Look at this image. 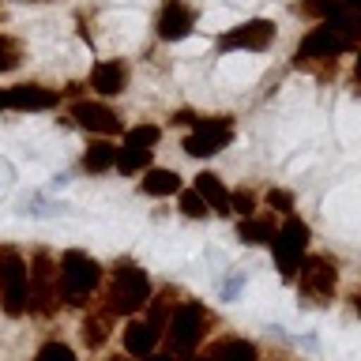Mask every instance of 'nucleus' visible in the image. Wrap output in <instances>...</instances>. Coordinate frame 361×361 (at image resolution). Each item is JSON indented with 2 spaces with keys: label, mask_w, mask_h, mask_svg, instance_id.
<instances>
[{
  "label": "nucleus",
  "mask_w": 361,
  "mask_h": 361,
  "mask_svg": "<svg viewBox=\"0 0 361 361\" xmlns=\"http://www.w3.org/2000/svg\"><path fill=\"white\" fill-rule=\"evenodd\" d=\"M151 298H154V286H151V275L135 264V259H117L113 264V271H109V282H106V290H102V305L117 316H140L147 305H151Z\"/></svg>",
  "instance_id": "f257e3e1"
},
{
  "label": "nucleus",
  "mask_w": 361,
  "mask_h": 361,
  "mask_svg": "<svg viewBox=\"0 0 361 361\" xmlns=\"http://www.w3.org/2000/svg\"><path fill=\"white\" fill-rule=\"evenodd\" d=\"M211 324H214V316L207 305L196 298H180L173 316H169V324H166V338H162L166 354H173L177 361H192L203 350V343H207Z\"/></svg>",
  "instance_id": "f03ea898"
},
{
  "label": "nucleus",
  "mask_w": 361,
  "mask_h": 361,
  "mask_svg": "<svg viewBox=\"0 0 361 361\" xmlns=\"http://www.w3.org/2000/svg\"><path fill=\"white\" fill-rule=\"evenodd\" d=\"M354 45L343 30L335 27L331 19L327 23H312V30L305 34L298 42V49H293V64L305 68V72H316L320 79H331L335 75V61L343 53H350Z\"/></svg>",
  "instance_id": "7ed1b4c3"
},
{
  "label": "nucleus",
  "mask_w": 361,
  "mask_h": 361,
  "mask_svg": "<svg viewBox=\"0 0 361 361\" xmlns=\"http://www.w3.org/2000/svg\"><path fill=\"white\" fill-rule=\"evenodd\" d=\"M106 271L94 256H87L83 248H64L61 252V290H64V305L68 309H87L94 305L90 298L102 290Z\"/></svg>",
  "instance_id": "20e7f679"
},
{
  "label": "nucleus",
  "mask_w": 361,
  "mask_h": 361,
  "mask_svg": "<svg viewBox=\"0 0 361 361\" xmlns=\"http://www.w3.org/2000/svg\"><path fill=\"white\" fill-rule=\"evenodd\" d=\"M0 312L11 320L30 312V259L16 245H0Z\"/></svg>",
  "instance_id": "39448f33"
},
{
  "label": "nucleus",
  "mask_w": 361,
  "mask_h": 361,
  "mask_svg": "<svg viewBox=\"0 0 361 361\" xmlns=\"http://www.w3.org/2000/svg\"><path fill=\"white\" fill-rule=\"evenodd\" d=\"M61 305H64L61 259L49 248H34V256H30V316L49 320V316H56Z\"/></svg>",
  "instance_id": "423d86ee"
},
{
  "label": "nucleus",
  "mask_w": 361,
  "mask_h": 361,
  "mask_svg": "<svg viewBox=\"0 0 361 361\" xmlns=\"http://www.w3.org/2000/svg\"><path fill=\"white\" fill-rule=\"evenodd\" d=\"M293 286H298L301 301L324 309V305H331L335 293H338V264L324 252H309V259H305L301 271H298V279H293Z\"/></svg>",
  "instance_id": "0eeeda50"
},
{
  "label": "nucleus",
  "mask_w": 361,
  "mask_h": 361,
  "mask_svg": "<svg viewBox=\"0 0 361 361\" xmlns=\"http://www.w3.org/2000/svg\"><path fill=\"white\" fill-rule=\"evenodd\" d=\"M309 241H312L309 222L298 219V214L282 219V226H279V237H275V245H271V256H275V267H279V275L286 279V282L298 279L301 264L309 259Z\"/></svg>",
  "instance_id": "6e6552de"
},
{
  "label": "nucleus",
  "mask_w": 361,
  "mask_h": 361,
  "mask_svg": "<svg viewBox=\"0 0 361 361\" xmlns=\"http://www.w3.org/2000/svg\"><path fill=\"white\" fill-rule=\"evenodd\" d=\"M162 143V128L154 121H140L121 135V158H117V173L124 177H143L154 166V147Z\"/></svg>",
  "instance_id": "1a4fd4ad"
},
{
  "label": "nucleus",
  "mask_w": 361,
  "mask_h": 361,
  "mask_svg": "<svg viewBox=\"0 0 361 361\" xmlns=\"http://www.w3.org/2000/svg\"><path fill=\"white\" fill-rule=\"evenodd\" d=\"M233 140H237L233 117L214 113V117H200L196 124H192L180 147H185V154H192V158H214V154H222Z\"/></svg>",
  "instance_id": "9d476101"
},
{
  "label": "nucleus",
  "mask_w": 361,
  "mask_h": 361,
  "mask_svg": "<svg viewBox=\"0 0 361 361\" xmlns=\"http://www.w3.org/2000/svg\"><path fill=\"white\" fill-rule=\"evenodd\" d=\"M68 121L79 124L83 132H90V140H113V135L128 132L124 128V117L102 98H75L68 106Z\"/></svg>",
  "instance_id": "9b49d317"
},
{
  "label": "nucleus",
  "mask_w": 361,
  "mask_h": 361,
  "mask_svg": "<svg viewBox=\"0 0 361 361\" xmlns=\"http://www.w3.org/2000/svg\"><path fill=\"white\" fill-rule=\"evenodd\" d=\"M275 38H279V23L256 16V19H245L237 27L222 30L214 38V45H219V53H264L275 45Z\"/></svg>",
  "instance_id": "f8f14e48"
},
{
  "label": "nucleus",
  "mask_w": 361,
  "mask_h": 361,
  "mask_svg": "<svg viewBox=\"0 0 361 361\" xmlns=\"http://www.w3.org/2000/svg\"><path fill=\"white\" fill-rule=\"evenodd\" d=\"M200 11L192 8V0H162L154 16V34L162 42H185L192 30H196Z\"/></svg>",
  "instance_id": "ddd939ff"
},
{
  "label": "nucleus",
  "mask_w": 361,
  "mask_h": 361,
  "mask_svg": "<svg viewBox=\"0 0 361 361\" xmlns=\"http://www.w3.org/2000/svg\"><path fill=\"white\" fill-rule=\"evenodd\" d=\"M128 83H132V64L124 61V56H109V61H98L94 68H90V75H87V87L94 90L102 102L121 98L124 90H128Z\"/></svg>",
  "instance_id": "4468645a"
},
{
  "label": "nucleus",
  "mask_w": 361,
  "mask_h": 361,
  "mask_svg": "<svg viewBox=\"0 0 361 361\" xmlns=\"http://www.w3.org/2000/svg\"><path fill=\"white\" fill-rule=\"evenodd\" d=\"M4 90H8V109H16V113H49L64 98V90L45 87V83H16Z\"/></svg>",
  "instance_id": "2eb2a0df"
},
{
  "label": "nucleus",
  "mask_w": 361,
  "mask_h": 361,
  "mask_svg": "<svg viewBox=\"0 0 361 361\" xmlns=\"http://www.w3.org/2000/svg\"><path fill=\"white\" fill-rule=\"evenodd\" d=\"M162 331L151 324V320H143V316H132L128 324H124V331H121V346H124V354H128L132 361H147V357H154L158 354V343H162Z\"/></svg>",
  "instance_id": "dca6fc26"
},
{
  "label": "nucleus",
  "mask_w": 361,
  "mask_h": 361,
  "mask_svg": "<svg viewBox=\"0 0 361 361\" xmlns=\"http://www.w3.org/2000/svg\"><path fill=\"white\" fill-rule=\"evenodd\" d=\"M192 188L207 200L211 214H219V219H230L233 214V192L226 188V180L214 173V169H200V173L192 177Z\"/></svg>",
  "instance_id": "f3484780"
},
{
  "label": "nucleus",
  "mask_w": 361,
  "mask_h": 361,
  "mask_svg": "<svg viewBox=\"0 0 361 361\" xmlns=\"http://www.w3.org/2000/svg\"><path fill=\"white\" fill-rule=\"evenodd\" d=\"M207 361H264L252 338H241V335H222V338H211L207 346L200 350Z\"/></svg>",
  "instance_id": "a211bd4d"
},
{
  "label": "nucleus",
  "mask_w": 361,
  "mask_h": 361,
  "mask_svg": "<svg viewBox=\"0 0 361 361\" xmlns=\"http://www.w3.org/2000/svg\"><path fill=\"white\" fill-rule=\"evenodd\" d=\"M279 226L271 211H256L252 219H237V241L252 245V248H271L279 237Z\"/></svg>",
  "instance_id": "6ab92c4d"
},
{
  "label": "nucleus",
  "mask_w": 361,
  "mask_h": 361,
  "mask_svg": "<svg viewBox=\"0 0 361 361\" xmlns=\"http://www.w3.org/2000/svg\"><path fill=\"white\" fill-rule=\"evenodd\" d=\"M113 324H117V316H113L106 305H90L83 312V324H79V338H83L87 350H102L109 343L113 335Z\"/></svg>",
  "instance_id": "aec40b11"
},
{
  "label": "nucleus",
  "mask_w": 361,
  "mask_h": 361,
  "mask_svg": "<svg viewBox=\"0 0 361 361\" xmlns=\"http://www.w3.org/2000/svg\"><path fill=\"white\" fill-rule=\"evenodd\" d=\"M117 158H121V143H113V140H90L83 158H79V166H83V173L102 177V173H113V169H117Z\"/></svg>",
  "instance_id": "412c9836"
},
{
  "label": "nucleus",
  "mask_w": 361,
  "mask_h": 361,
  "mask_svg": "<svg viewBox=\"0 0 361 361\" xmlns=\"http://www.w3.org/2000/svg\"><path fill=\"white\" fill-rule=\"evenodd\" d=\"M185 185H180V173L166 166H151L147 173L140 177V196H151V200H166V196H180Z\"/></svg>",
  "instance_id": "4be33fe9"
},
{
  "label": "nucleus",
  "mask_w": 361,
  "mask_h": 361,
  "mask_svg": "<svg viewBox=\"0 0 361 361\" xmlns=\"http://www.w3.org/2000/svg\"><path fill=\"white\" fill-rule=\"evenodd\" d=\"M177 211L185 214V219H192V222H200V219H207V214H211L207 200H203L196 188H185V192H180V196H177Z\"/></svg>",
  "instance_id": "5701e85b"
},
{
  "label": "nucleus",
  "mask_w": 361,
  "mask_h": 361,
  "mask_svg": "<svg viewBox=\"0 0 361 361\" xmlns=\"http://www.w3.org/2000/svg\"><path fill=\"white\" fill-rule=\"evenodd\" d=\"M34 361H79V357L64 338H45V343L34 350Z\"/></svg>",
  "instance_id": "b1692460"
},
{
  "label": "nucleus",
  "mask_w": 361,
  "mask_h": 361,
  "mask_svg": "<svg viewBox=\"0 0 361 361\" xmlns=\"http://www.w3.org/2000/svg\"><path fill=\"white\" fill-rule=\"evenodd\" d=\"M23 64V42L0 30V72H16Z\"/></svg>",
  "instance_id": "393cba45"
},
{
  "label": "nucleus",
  "mask_w": 361,
  "mask_h": 361,
  "mask_svg": "<svg viewBox=\"0 0 361 361\" xmlns=\"http://www.w3.org/2000/svg\"><path fill=\"white\" fill-rule=\"evenodd\" d=\"M264 203H267L271 214H282V219H290V214H293V192H286V188H267Z\"/></svg>",
  "instance_id": "a878e982"
},
{
  "label": "nucleus",
  "mask_w": 361,
  "mask_h": 361,
  "mask_svg": "<svg viewBox=\"0 0 361 361\" xmlns=\"http://www.w3.org/2000/svg\"><path fill=\"white\" fill-rule=\"evenodd\" d=\"M233 214H237V219H252V214H256L252 188H237V192H233Z\"/></svg>",
  "instance_id": "bb28decb"
},
{
  "label": "nucleus",
  "mask_w": 361,
  "mask_h": 361,
  "mask_svg": "<svg viewBox=\"0 0 361 361\" xmlns=\"http://www.w3.org/2000/svg\"><path fill=\"white\" fill-rule=\"evenodd\" d=\"M196 121H200L196 109H173V113H169V124H177V128H192Z\"/></svg>",
  "instance_id": "cd10ccee"
},
{
  "label": "nucleus",
  "mask_w": 361,
  "mask_h": 361,
  "mask_svg": "<svg viewBox=\"0 0 361 361\" xmlns=\"http://www.w3.org/2000/svg\"><path fill=\"white\" fill-rule=\"evenodd\" d=\"M354 87H357V94H361V49L354 56Z\"/></svg>",
  "instance_id": "c85d7f7f"
},
{
  "label": "nucleus",
  "mask_w": 361,
  "mask_h": 361,
  "mask_svg": "<svg viewBox=\"0 0 361 361\" xmlns=\"http://www.w3.org/2000/svg\"><path fill=\"white\" fill-rule=\"evenodd\" d=\"M147 361H177V357H173V354H166V350H158V354H154V357H147Z\"/></svg>",
  "instance_id": "c756f323"
},
{
  "label": "nucleus",
  "mask_w": 361,
  "mask_h": 361,
  "mask_svg": "<svg viewBox=\"0 0 361 361\" xmlns=\"http://www.w3.org/2000/svg\"><path fill=\"white\" fill-rule=\"evenodd\" d=\"M350 301H354V312L361 316V290H357V293H354V298H350Z\"/></svg>",
  "instance_id": "7c9ffc66"
},
{
  "label": "nucleus",
  "mask_w": 361,
  "mask_h": 361,
  "mask_svg": "<svg viewBox=\"0 0 361 361\" xmlns=\"http://www.w3.org/2000/svg\"><path fill=\"white\" fill-rule=\"evenodd\" d=\"M102 361H132L128 354H113V357H102Z\"/></svg>",
  "instance_id": "2f4dec72"
},
{
  "label": "nucleus",
  "mask_w": 361,
  "mask_h": 361,
  "mask_svg": "<svg viewBox=\"0 0 361 361\" xmlns=\"http://www.w3.org/2000/svg\"><path fill=\"white\" fill-rule=\"evenodd\" d=\"M0 109H8V90H0Z\"/></svg>",
  "instance_id": "473e14b6"
},
{
  "label": "nucleus",
  "mask_w": 361,
  "mask_h": 361,
  "mask_svg": "<svg viewBox=\"0 0 361 361\" xmlns=\"http://www.w3.org/2000/svg\"><path fill=\"white\" fill-rule=\"evenodd\" d=\"M192 361H207V357H203V354H196V357H192Z\"/></svg>",
  "instance_id": "72a5a7b5"
},
{
  "label": "nucleus",
  "mask_w": 361,
  "mask_h": 361,
  "mask_svg": "<svg viewBox=\"0 0 361 361\" xmlns=\"http://www.w3.org/2000/svg\"><path fill=\"white\" fill-rule=\"evenodd\" d=\"M267 361H286V357H267Z\"/></svg>",
  "instance_id": "f704fd0d"
},
{
  "label": "nucleus",
  "mask_w": 361,
  "mask_h": 361,
  "mask_svg": "<svg viewBox=\"0 0 361 361\" xmlns=\"http://www.w3.org/2000/svg\"><path fill=\"white\" fill-rule=\"evenodd\" d=\"M343 4H354V0H343Z\"/></svg>",
  "instance_id": "c9c22d12"
}]
</instances>
